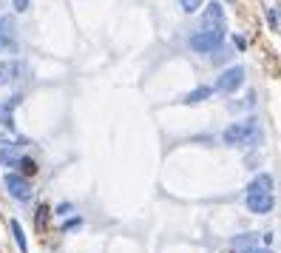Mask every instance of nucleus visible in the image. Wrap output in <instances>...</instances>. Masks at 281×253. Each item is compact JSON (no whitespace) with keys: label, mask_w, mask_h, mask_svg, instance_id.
Masks as SVG:
<instances>
[{"label":"nucleus","mask_w":281,"mask_h":253,"mask_svg":"<svg viewBox=\"0 0 281 253\" xmlns=\"http://www.w3.org/2000/svg\"><path fill=\"white\" fill-rule=\"evenodd\" d=\"M270 23L275 31H281V20H278V9H270Z\"/></svg>","instance_id":"18"},{"label":"nucleus","mask_w":281,"mask_h":253,"mask_svg":"<svg viewBox=\"0 0 281 253\" xmlns=\"http://www.w3.org/2000/svg\"><path fill=\"white\" fill-rule=\"evenodd\" d=\"M68 210H71V205H68V202H63V205H60V208H57V213H60V216H66V213H68Z\"/></svg>","instance_id":"21"},{"label":"nucleus","mask_w":281,"mask_h":253,"mask_svg":"<svg viewBox=\"0 0 281 253\" xmlns=\"http://www.w3.org/2000/svg\"><path fill=\"white\" fill-rule=\"evenodd\" d=\"M17 77H20V63H14V60L0 63V86H9V83L17 80Z\"/></svg>","instance_id":"8"},{"label":"nucleus","mask_w":281,"mask_h":253,"mask_svg":"<svg viewBox=\"0 0 281 253\" xmlns=\"http://www.w3.org/2000/svg\"><path fill=\"white\" fill-rule=\"evenodd\" d=\"M6 188H9V193H12L14 199H20V202H29L31 199V185L26 182V177H20V173H9Z\"/></svg>","instance_id":"4"},{"label":"nucleus","mask_w":281,"mask_h":253,"mask_svg":"<svg viewBox=\"0 0 281 253\" xmlns=\"http://www.w3.org/2000/svg\"><path fill=\"white\" fill-rule=\"evenodd\" d=\"M20 105V97H9L6 103L0 105V123L3 125H12V111Z\"/></svg>","instance_id":"10"},{"label":"nucleus","mask_w":281,"mask_h":253,"mask_svg":"<svg viewBox=\"0 0 281 253\" xmlns=\"http://www.w3.org/2000/svg\"><path fill=\"white\" fill-rule=\"evenodd\" d=\"M247 253H273V250H267V247H264V250H258V247H253V250H247Z\"/></svg>","instance_id":"22"},{"label":"nucleus","mask_w":281,"mask_h":253,"mask_svg":"<svg viewBox=\"0 0 281 253\" xmlns=\"http://www.w3.org/2000/svg\"><path fill=\"white\" fill-rule=\"evenodd\" d=\"M17 168H20V171H23V173H26V177H29V173H34V171H37V165H34V160H29V157H23V160H20V162H17Z\"/></svg>","instance_id":"14"},{"label":"nucleus","mask_w":281,"mask_h":253,"mask_svg":"<svg viewBox=\"0 0 281 253\" xmlns=\"http://www.w3.org/2000/svg\"><path fill=\"white\" fill-rule=\"evenodd\" d=\"M12 236H14V242H17L20 253H29V245H26V233H23V228H20L17 219H12Z\"/></svg>","instance_id":"11"},{"label":"nucleus","mask_w":281,"mask_h":253,"mask_svg":"<svg viewBox=\"0 0 281 253\" xmlns=\"http://www.w3.org/2000/svg\"><path fill=\"white\" fill-rule=\"evenodd\" d=\"M258 140V128L253 120H247V123H236L230 125V128L225 131V142L227 145H245V148H250V145H256Z\"/></svg>","instance_id":"1"},{"label":"nucleus","mask_w":281,"mask_h":253,"mask_svg":"<svg viewBox=\"0 0 281 253\" xmlns=\"http://www.w3.org/2000/svg\"><path fill=\"white\" fill-rule=\"evenodd\" d=\"M179 3H182V9H185V12H196V9H199V6H202V0H179Z\"/></svg>","instance_id":"16"},{"label":"nucleus","mask_w":281,"mask_h":253,"mask_svg":"<svg viewBox=\"0 0 281 253\" xmlns=\"http://www.w3.org/2000/svg\"><path fill=\"white\" fill-rule=\"evenodd\" d=\"M242 83H245V68H242V66H233V68H227L219 80H216V91L233 94L238 86H242Z\"/></svg>","instance_id":"3"},{"label":"nucleus","mask_w":281,"mask_h":253,"mask_svg":"<svg viewBox=\"0 0 281 253\" xmlns=\"http://www.w3.org/2000/svg\"><path fill=\"white\" fill-rule=\"evenodd\" d=\"M253 242H256V233H245V236H238V239H236V245L238 247H247V245H253Z\"/></svg>","instance_id":"17"},{"label":"nucleus","mask_w":281,"mask_h":253,"mask_svg":"<svg viewBox=\"0 0 281 253\" xmlns=\"http://www.w3.org/2000/svg\"><path fill=\"white\" fill-rule=\"evenodd\" d=\"M14 46V20L12 17H0V51Z\"/></svg>","instance_id":"6"},{"label":"nucleus","mask_w":281,"mask_h":253,"mask_svg":"<svg viewBox=\"0 0 281 253\" xmlns=\"http://www.w3.org/2000/svg\"><path fill=\"white\" fill-rule=\"evenodd\" d=\"M225 40V31L222 29H205V31H199V34H193L190 37V49L193 51H213V49H219V43Z\"/></svg>","instance_id":"2"},{"label":"nucleus","mask_w":281,"mask_h":253,"mask_svg":"<svg viewBox=\"0 0 281 253\" xmlns=\"http://www.w3.org/2000/svg\"><path fill=\"white\" fill-rule=\"evenodd\" d=\"M247 208H250L253 213H267V210H273V193H270V197H247Z\"/></svg>","instance_id":"9"},{"label":"nucleus","mask_w":281,"mask_h":253,"mask_svg":"<svg viewBox=\"0 0 281 253\" xmlns=\"http://www.w3.org/2000/svg\"><path fill=\"white\" fill-rule=\"evenodd\" d=\"M46 219H49V208H46V205H40V208H37V228H43Z\"/></svg>","instance_id":"15"},{"label":"nucleus","mask_w":281,"mask_h":253,"mask_svg":"<svg viewBox=\"0 0 281 253\" xmlns=\"http://www.w3.org/2000/svg\"><path fill=\"white\" fill-rule=\"evenodd\" d=\"M79 225H83V219H79V216H77V219H68V222H66V230H74V228H79Z\"/></svg>","instance_id":"19"},{"label":"nucleus","mask_w":281,"mask_h":253,"mask_svg":"<svg viewBox=\"0 0 281 253\" xmlns=\"http://www.w3.org/2000/svg\"><path fill=\"white\" fill-rule=\"evenodd\" d=\"M273 193V177L270 173H258L247 188V197H270Z\"/></svg>","instance_id":"5"},{"label":"nucleus","mask_w":281,"mask_h":253,"mask_svg":"<svg viewBox=\"0 0 281 253\" xmlns=\"http://www.w3.org/2000/svg\"><path fill=\"white\" fill-rule=\"evenodd\" d=\"M14 9H17V12H26V9H29V0H14Z\"/></svg>","instance_id":"20"},{"label":"nucleus","mask_w":281,"mask_h":253,"mask_svg":"<svg viewBox=\"0 0 281 253\" xmlns=\"http://www.w3.org/2000/svg\"><path fill=\"white\" fill-rule=\"evenodd\" d=\"M17 148H20V145H14V148H3V151H0V162H6V165H14V162H20Z\"/></svg>","instance_id":"13"},{"label":"nucleus","mask_w":281,"mask_h":253,"mask_svg":"<svg viewBox=\"0 0 281 253\" xmlns=\"http://www.w3.org/2000/svg\"><path fill=\"white\" fill-rule=\"evenodd\" d=\"M210 97V88L202 86V88H196V91H190L188 97H185V103H202V100Z\"/></svg>","instance_id":"12"},{"label":"nucleus","mask_w":281,"mask_h":253,"mask_svg":"<svg viewBox=\"0 0 281 253\" xmlns=\"http://www.w3.org/2000/svg\"><path fill=\"white\" fill-rule=\"evenodd\" d=\"M202 23L205 26H213V29H222V23H225V9H222L219 3H210L208 12L202 14Z\"/></svg>","instance_id":"7"}]
</instances>
